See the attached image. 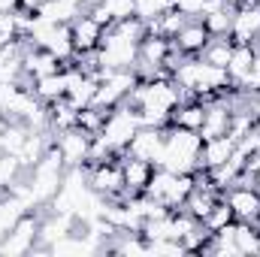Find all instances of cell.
Here are the masks:
<instances>
[{"label":"cell","mask_w":260,"mask_h":257,"mask_svg":"<svg viewBox=\"0 0 260 257\" xmlns=\"http://www.w3.org/2000/svg\"><path fill=\"white\" fill-rule=\"evenodd\" d=\"M164 139H167L164 127H148V124H142V127L133 133L130 145L124 148V154L139 157V160H148V164H157V157H160V151H164Z\"/></svg>","instance_id":"11"},{"label":"cell","mask_w":260,"mask_h":257,"mask_svg":"<svg viewBox=\"0 0 260 257\" xmlns=\"http://www.w3.org/2000/svg\"><path fill=\"white\" fill-rule=\"evenodd\" d=\"M176 52V46H173V40H167V37H160V34H145V40L139 43V61L136 64L142 67H164L167 70V61H170V55Z\"/></svg>","instance_id":"15"},{"label":"cell","mask_w":260,"mask_h":257,"mask_svg":"<svg viewBox=\"0 0 260 257\" xmlns=\"http://www.w3.org/2000/svg\"><path fill=\"white\" fill-rule=\"evenodd\" d=\"M206 3H209V0H173V6H176L182 15H188V18H200L203 9H206Z\"/></svg>","instance_id":"26"},{"label":"cell","mask_w":260,"mask_h":257,"mask_svg":"<svg viewBox=\"0 0 260 257\" xmlns=\"http://www.w3.org/2000/svg\"><path fill=\"white\" fill-rule=\"evenodd\" d=\"M227 3H236V6H239V3H242V0H227Z\"/></svg>","instance_id":"29"},{"label":"cell","mask_w":260,"mask_h":257,"mask_svg":"<svg viewBox=\"0 0 260 257\" xmlns=\"http://www.w3.org/2000/svg\"><path fill=\"white\" fill-rule=\"evenodd\" d=\"M167 9H173V0H136V15L142 21H154Z\"/></svg>","instance_id":"24"},{"label":"cell","mask_w":260,"mask_h":257,"mask_svg":"<svg viewBox=\"0 0 260 257\" xmlns=\"http://www.w3.org/2000/svg\"><path fill=\"white\" fill-rule=\"evenodd\" d=\"M230 55H233V40L230 37H212L206 43V49L200 52L203 61H209V64H215V67H224V70L230 64Z\"/></svg>","instance_id":"21"},{"label":"cell","mask_w":260,"mask_h":257,"mask_svg":"<svg viewBox=\"0 0 260 257\" xmlns=\"http://www.w3.org/2000/svg\"><path fill=\"white\" fill-rule=\"evenodd\" d=\"M34 94L49 106V103H58L67 97V67L58 73H49V76H40L34 79Z\"/></svg>","instance_id":"18"},{"label":"cell","mask_w":260,"mask_h":257,"mask_svg":"<svg viewBox=\"0 0 260 257\" xmlns=\"http://www.w3.org/2000/svg\"><path fill=\"white\" fill-rule=\"evenodd\" d=\"M91 133L82 130L79 124L76 127H67V130H58L55 133V148L61 151L64 157V167H85L88 164V151H91Z\"/></svg>","instance_id":"8"},{"label":"cell","mask_w":260,"mask_h":257,"mask_svg":"<svg viewBox=\"0 0 260 257\" xmlns=\"http://www.w3.org/2000/svg\"><path fill=\"white\" fill-rule=\"evenodd\" d=\"M230 221H236V218H233V209L227 206V200H224V197H218V203L206 212V218H203L200 224H203L206 230H212V233H215V230H221V227H224V224H230Z\"/></svg>","instance_id":"22"},{"label":"cell","mask_w":260,"mask_h":257,"mask_svg":"<svg viewBox=\"0 0 260 257\" xmlns=\"http://www.w3.org/2000/svg\"><path fill=\"white\" fill-rule=\"evenodd\" d=\"M254 55H257L254 43H233V55H230V64H227V76H230L233 88H239L242 79L248 76V70L254 64Z\"/></svg>","instance_id":"17"},{"label":"cell","mask_w":260,"mask_h":257,"mask_svg":"<svg viewBox=\"0 0 260 257\" xmlns=\"http://www.w3.org/2000/svg\"><path fill=\"white\" fill-rule=\"evenodd\" d=\"M46 3H49V0H18V9H24V12H34V15H40Z\"/></svg>","instance_id":"27"},{"label":"cell","mask_w":260,"mask_h":257,"mask_svg":"<svg viewBox=\"0 0 260 257\" xmlns=\"http://www.w3.org/2000/svg\"><path fill=\"white\" fill-rule=\"evenodd\" d=\"M142 127L139 124V118H136V112L130 109V106H115V109H109L106 112V121H103V127H100V136L115 148V151H121L124 154V148L130 145V139H133V133Z\"/></svg>","instance_id":"7"},{"label":"cell","mask_w":260,"mask_h":257,"mask_svg":"<svg viewBox=\"0 0 260 257\" xmlns=\"http://www.w3.org/2000/svg\"><path fill=\"white\" fill-rule=\"evenodd\" d=\"M236 248L239 257H260V224L236 221Z\"/></svg>","instance_id":"20"},{"label":"cell","mask_w":260,"mask_h":257,"mask_svg":"<svg viewBox=\"0 0 260 257\" xmlns=\"http://www.w3.org/2000/svg\"><path fill=\"white\" fill-rule=\"evenodd\" d=\"M164 133H167L164 151H160L154 167H164L170 173H197L200 170V148H203L200 133L176 127V124H167Z\"/></svg>","instance_id":"3"},{"label":"cell","mask_w":260,"mask_h":257,"mask_svg":"<svg viewBox=\"0 0 260 257\" xmlns=\"http://www.w3.org/2000/svg\"><path fill=\"white\" fill-rule=\"evenodd\" d=\"M173 82H176L185 94H191V97L203 100V103H209V100H215V97H221L224 91L233 88L224 67L209 64V61H203L200 55L185 58L182 64L176 67V70H173Z\"/></svg>","instance_id":"2"},{"label":"cell","mask_w":260,"mask_h":257,"mask_svg":"<svg viewBox=\"0 0 260 257\" xmlns=\"http://www.w3.org/2000/svg\"><path fill=\"white\" fill-rule=\"evenodd\" d=\"M221 197L233 209V218L236 221L260 224V188H254V185H230Z\"/></svg>","instance_id":"9"},{"label":"cell","mask_w":260,"mask_h":257,"mask_svg":"<svg viewBox=\"0 0 260 257\" xmlns=\"http://www.w3.org/2000/svg\"><path fill=\"white\" fill-rule=\"evenodd\" d=\"M257 88H260V46H257V55H254V64H251V70H248V76L242 79L239 91L251 94V91H257Z\"/></svg>","instance_id":"25"},{"label":"cell","mask_w":260,"mask_h":257,"mask_svg":"<svg viewBox=\"0 0 260 257\" xmlns=\"http://www.w3.org/2000/svg\"><path fill=\"white\" fill-rule=\"evenodd\" d=\"M97 61H100V70H133L136 61H139V43L130 40L118 24H112V27L103 30Z\"/></svg>","instance_id":"4"},{"label":"cell","mask_w":260,"mask_h":257,"mask_svg":"<svg viewBox=\"0 0 260 257\" xmlns=\"http://www.w3.org/2000/svg\"><path fill=\"white\" fill-rule=\"evenodd\" d=\"M212 40V34L206 30V24L200 21V18H188L185 21V27L173 37V46L182 52V55H188V58H194L200 55L203 49H206V43Z\"/></svg>","instance_id":"14"},{"label":"cell","mask_w":260,"mask_h":257,"mask_svg":"<svg viewBox=\"0 0 260 257\" xmlns=\"http://www.w3.org/2000/svg\"><path fill=\"white\" fill-rule=\"evenodd\" d=\"M121 173H124V191H127V197H139V194H145L148 182H151L154 164L130 157V154H121Z\"/></svg>","instance_id":"13"},{"label":"cell","mask_w":260,"mask_h":257,"mask_svg":"<svg viewBox=\"0 0 260 257\" xmlns=\"http://www.w3.org/2000/svg\"><path fill=\"white\" fill-rule=\"evenodd\" d=\"M100 6L112 18V24H118V21L130 18V15H136V0H100Z\"/></svg>","instance_id":"23"},{"label":"cell","mask_w":260,"mask_h":257,"mask_svg":"<svg viewBox=\"0 0 260 257\" xmlns=\"http://www.w3.org/2000/svg\"><path fill=\"white\" fill-rule=\"evenodd\" d=\"M233 43H254L260 40V3L257 0H242L233 12V27H230Z\"/></svg>","instance_id":"10"},{"label":"cell","mask_w":260,"mask_h":257,"mask_svg":"<svg viewBox=\"0 0 260 257\" xmlns=\"http://www.w3.org/2000/svg\"><path fill=\"white\" fill-rule=\"evenodd\" d=\"M40 221L43 215H34V212H24L15 227L0 239V254L6 257H21V254H30L40 242Z\"/></svg>","instance_id":"6"},{"label":"cell","mask_w":260,"mask_h":257,"mask_svg":"<svg viewBox=\"0 0 260 257\" xmlns=\"http://www.w3.org/2000/svg\"><path fill=\"white\" fill-rule=\"evenodd\" d=\"M236 151V139L230 133L224 136H215V139H206L203 148H200V170H212V167H221L233 157Z\"/></svg>","instance_id":"16"},{"label":"cell","mask_w":260,"mask_h":257,"mask_svg":"<svg viewBox=\"0 0 260 257\" xmlns=\"http://www.w3.org/2000/svg\"><path fill=\"white\" fill-rule=\"evenodd\" d=\"M257 46H260V40H257Z\"/></svg>","instance_id":"31"},{"label":"cell","mask_w":260,"mask_h":257,"mask_svg":"<svg viewBox=\"0 0 260 257\" xmlns=\"http://www.w3.org/2000/svg\"><path fill=\"white\" fill-rule=\"evenodd\" d=\"M182 103V91L173 82V76H160V79H139L136 88L130 91L124 106H130L139 118V124L148 127H167L173 124V112Z\"/></svg>","instance_id":"1"},{"label":"cell","mask_w":260,"mask_h":257,"mask_svg":"<svg viewBox=\"0 0 260 257\" xmlns=\"http://www.w3.org/2000/svg\"><path fill=\"white\" fill-rule=\"evenodd\" d=\"M88 173V185L91 191L100 194L103 200H118V203H127L130 197L124 191V173H121V157L115 160H103V164H91L85 167Z\"/></svg>","instance_id":"5"},{"label":"cell","mask_w":260,"mask_h":257,"mask_svg":"<svg viewBox=\"0 0 260 257\" xmlns=\"http://www.w3.org/2000/svg\"><path fill=\"white\" fill-rule=\"evenodd\" d=\"M91 3H100V0H88V6H91Z\"/></svg>","instance_id":"30"},{"label":"cell","mask_w":260,"mask_h":257,"mask_svg":"<svg viewBox=\"0 0 260 257\" xmlns=\"http://www.w3.org/2000/svg\"><path fill=\"white\" fill-rule=\"evenodd\" d=\"M103 30H106V27H103L97 18H91L88 12H82V15L70 24L76 55H91V52H97L100 43H103Z\"/></svg>","instance_id":"12"},{"label":"cell","mask_w":260,"mask_h":257,"mask_svg":"<svg viewBox=\"0 0 260 257\" xmlns=\"http://www.w3.org/2000/svg\"><path fill=\"white\" fill-rule=\"evenodd\" d=\"M251 109H254V115L260 118V88L257 91H251Z\"/></svg>","instance_id":"28"},{"label":"cell","mask_w":260,"mask_h":257,"mask_svg":"<svg viewBox=\"0 0 260 257\" xmlns=\"http://www.w3.org/2000/svg\"><path fill=\"white\" fill-rule=\"evenodd\" d=\"M233 12H236V3H221V6H215V9H209L200 21L206 24V30L212 34V37H230V27H233Z\"/></svg>","instance_id":"19"}]
</instances>
